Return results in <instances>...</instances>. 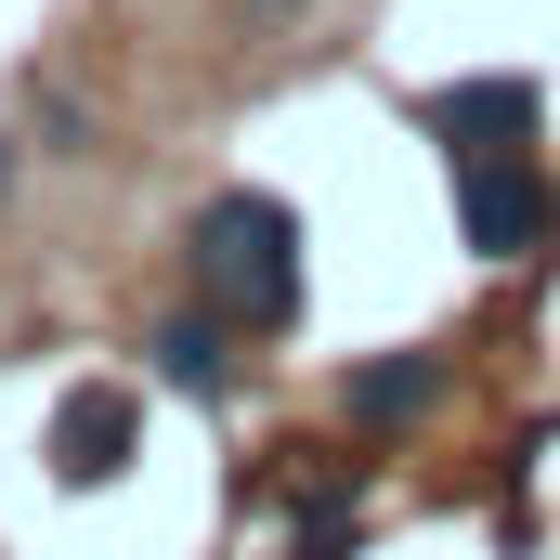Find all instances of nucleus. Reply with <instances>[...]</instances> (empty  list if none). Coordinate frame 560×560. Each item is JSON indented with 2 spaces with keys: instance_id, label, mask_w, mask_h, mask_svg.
Instances as JSON below:
<instances>
[{
  "instance_id": "obj_1",
  "label": "nucleus",
  "mask_w": 560,
  "mask_h": 560,
  "mask_svg": "<svg viewBox=\"0 0 560 560\" xmlns=\"http://www.w3.org/2000/svg\"><path fill=\"white\" fill-rule=\"evenodd\" d=\"M183 261H196V300H222L248 339H287V326H300V209H287V196L222 183V196L196 209Z\"/></svg>"
},
{
  "instance_id": "obj_2",
  "label": "nucleus",
  "mask_w": 560,
  "mask_h": 560,
  "mask_svg": "<svg viewBox=\"0 0 560 560\" xmlns=\"http://www.w3.org/2000/svg\"><path fill=\"white\" fill-rule=\"evenodd\" d=\"M131 456H143V392H118V378H79V392L52 405V482H66V495H105Z\"/></svg>"
},
{
  "instance_id": "obj_3",
  "label": "nucleus",
  "mask_w": 560,
  "mask_h": 560,
  "mask_svg": "<svg viewBox=\"0 0 560 560\" xmlns=\"http://www.w3.org/2000/svg\"><path fill=\"white\" fill-rule=\"evenodd\" d=\"M456 170V235L482 248V261H522L535 235H548V183H535V156H443Z\"/></svg>"
},
{
  "instance_id": "obj_4",
  "label": "nucleus",
  "mask_w": 560,
  "mask_h": 560,
  "mask_svg": "<svg viewBox=\"0 0 560 560\" xmlns=\"http://www.w3.org/2000/svg\"><path fill=\"white\" fill-rule=\"evenodd\" d=\"M535 79H443V92H418V131L443 143V156H522L535 143Z\"/></svg>"
},
{
  "instance_id": "obj_5",
  "label": "nucleus",
  "mask_w": 560,
  "mask_h": 560,
  "mask_svg": "<svg viewBox=\"0 0 560 560\" xmlns=\"http://www.w3.org/2000/svg\"><path fill=\"white\" fill-rule=\"evenodd\" d=\"M235 339H248V326H235L222 300H196V313H156V339H143V365H156L170 392H196V405H222V392H235Z\"/></svg>"
},
{
  "instance_id": "obj_6",
  "label": "nucleus",
  "mask_w": 560,
  "mask_h": 560,
  "mask_svg": "<svg viewBox=\"0 0 560 560\" xmlns=\"http://www.w3.org/2000/svg\"><path fill=\"white\" fill-rule=\"evenodd\" d=\"M443 392H456V352H378V365H352V378H339L352 430H405V418H430Z\"/></svg>"
},
{
  "instance_id": "obj_7",
  "label": "nucleus",
  "mask_w": 560,
  "mask_h": 560,
  "mask_svg": "<svg viewBox=\"0 0 560 560\" xmlns=\"http://www.w3.org/2000/svg\"><path fill=\"white\" fill-rule=\"evenodd\" d=\"M13 131L39 143V156H92V105H79V79H13Z\"/></svg>"
},
{
  "instance_id": "obj_8",
  "label": "nucleus",
  "mask_w": 560,
  "mask_h": 560,
  "mask_svg": "<svg viewBox=\"0 0 560 560\" xmlns=\"http://www.w3.org/2000/svg\"><path fill=\"white\" fill-rule=\"evenodd\" d=\"M352 548H365V522H352V482H339V495L300 522V560H352Z\"/></svg>"
},
{
  "instance_id": "obj_9",
  "label": "nucleus",
  "mask_w": 560,
  "mask_h": 560,
  "mask_svg": "<svg viewBox=\"0 0 560 560\" xmlns=\"http://www.w3.org/2000/svg\"><path fill=\"white\" fill-rule=\"evenodd\" d=\"M222 13H235V39H275V26L300 13V0H222Z\"/></svg>"
}]
</instances>
